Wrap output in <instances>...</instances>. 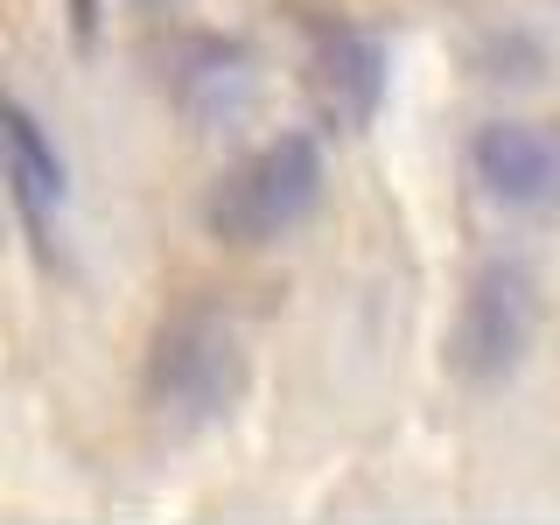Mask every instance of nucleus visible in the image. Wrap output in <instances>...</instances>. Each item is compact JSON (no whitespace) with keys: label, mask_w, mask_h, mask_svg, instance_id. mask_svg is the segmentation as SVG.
I'll use <instances>...</instances> for the list:
<instances>
[{"label":"nucleus","mask_w":560,"mask_h":525,"mask_svg":"<svg viewBox=\"0 0 560 525\" xmlns=\"http://www.w3.org/2000/svg\"><path fill=\"white\" fill-rule=\"evenodd\" d=\"M245 385V350L232 337V323L210 308H183L154 329L148 350V407L168 420L175 434L210 428V420L232 413Z\"/></svg>","instance_id":"nucleus-1"},{"label":"nucleus","mask_w":560,"mask_h":525,"mask_svg":"<svg viewBox=\"0 0 560 525\" xmlns=\"http://www.w3.org/2000/svg\"><path fill=\"white\" fill-rule=\"evenodd\" d=\"M323 197V154L308 133H280L267 148H253L238 168L218 175L210 189V232L224 245H273L280 232L315 210Z\"/></svg>","instance_id":"nucleus-2"},{"label":"nucleus","mask_w":560,"mask_h":525,"mask_svg":"<svg viewBox=\"0 0 560 525\" xmlns=\"http://www.w3.org/2000/svg\"><path fill=\"white\" fill-rule=\"evenodd\" d=\"M525 343H533V280L498 259V267H483L469 280L463 315H455V337H448V364L463 378L490 385L525 358Z\"/></svg>","instance_id":"nucleus-3"},{"label":"nucleus","mask_w":560,"mask_h":525,"mask_svg":"<svg viewBox=\"0 0 560 525\" xmlns=\"http://www.w3.org/2000/svg\"><path fill=\"white\" fill-rule=\"evenodd\" d=\"M469 162H477V183L498 203H512V210H547V203H560V133H547V127L498 119V127L477 133Z\"/></svg>","instance_id":"nucleus-4"},{"label":"nucleus","mask_w":560,"mask_h":525,"mask_svg":"<svg viewBox=\"0 0 560 525\" xmlns=\"http://www.w3.org/2000/svg\"><path fill=\"white\" fill-rule=\"evenodd\" d=\"M378 92H385V57L372 35L358 28H337L323 49H315V98L337 127H364L378 113Z\"/></svg>","instance_id":"nucleus-5"},{"label":"nucleus","mask_w":560,"mask_h":525,"mask_svg":"<svg viewBox=\"0 0 560 525\" xmlns=\"http://www.w3.org/2000/svg\"><path fill=\"white\" fill-rule=\"evenodd\" d=\"M8 183H14L22 218L43 232V210L63 203V162H57V148L43 140V127H35L28 105H14V113H8Z\"/></svg>","instance_id":"nucleus-6"},{"label":"nucleus","mask_w":560,"mask_h":525,"mask_svg":"<svg viewBox=\"0 0 560 525\" xmlns=\"http://www.w3.org/2000/svg\"><path fill=\"white\" fill-rule=\"evenodd\" d=\"M140 8H168V0H140Z\"/></svg>","instance_id":"nucleus-7"}]
</instances>
